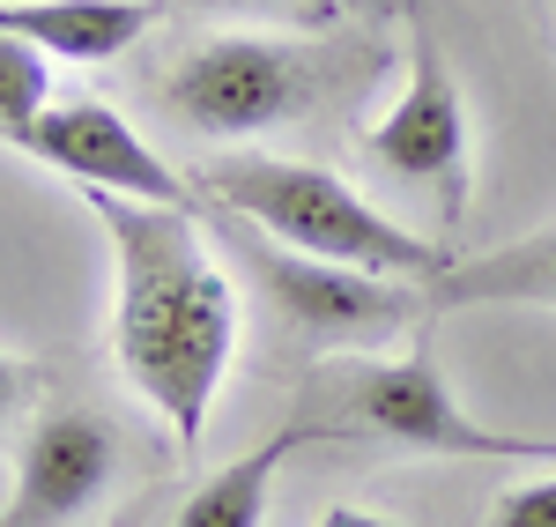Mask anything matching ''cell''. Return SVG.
<instances>
[{
	"mask_svg": "<svg viewBox=\"0 0 556 527\" xmlns=\"http://www.w3.org/2000/svg\"><path fill=\"white\" fill-rule=\"evenodd\" d=\"M30 394V372H23V364H15V356L0 350V424H8V416H15V401Z\"/></svg>",
	"mask_w": 556,
	"mask_h": 527,
	"instance_id": "cell-15",
	"label": "cell"
},
{
	"mask_svg": "<svg viewBox=\"0 0 556 527\" xmlns=\"http://www.w3.org/2000/svg\"><path fill=\"white\" fill-rule=\"evenodd\" d=\"M8 149L38 156L52 172H67V186H97V193H119V201H149V209H193V186L134 134L127 112L75 97V104H45L30 127L8 134Z\"/></svg>",
	"mask_w": 556,
	"mask_h": 527,
	"instance_id": "cell-5",
	"label": "cell"
},
{
	"mask_svg": "<svg viewBox=\"0 0 556 527\" xmlns=\"http://www.w3.org/2000/svg\"><path fill=\"white\" fill-rule=\"evenodd\" d=\"M253 275H260V290L290 312L304 335H319V342L379 335L393 319H408L416 298H424V283H393V275H364V267L304 261V253H275V246H253Z\"/></svg>",
	"mask_w": 556,
	"mask_h": 527,
	"instance_id": "cell-8",
	"label": "cell"
},
{
	"mask_svg": "<svg viewBox=\"0 0 556 527\" xmlns=\"http://www.w3.org/2000/svg\"><path fill=\"white\" fill-rule=\"evenodd\" d=\"M156 0H0V38L38 45L45 60H119L156 30Z\"/></svg>",
	"mask_w": 556,
	"mask_h": 527,
	"instance_id": "cell-9",
	"label": "cell"
},
{
	"mask_svg": "<svg viewBox=\"0 0 556 527\" xmlns=\"http://www.w3.org/2000/svg\"><path fill=\"white\" fill-rule=\"evenodd\" d=\"M193 8H275V15H298V23H327L334 0H193Z\"/></svg>",
	"mask_w": 556,
	"mask_h": 527,
	"instance_id": "cell-14",
	"label": "cell"
},
{
	"mask_svg": "<svg viewBox=\"0 0 556 527\" xmlns=\"http://www.w3.org/2000/svg\"><path fill=\"white\" fill-rule=\"evenodd\" d=\"M75 193L104 223L112 267H119L112 356H119L127 387L193 453L208 431L215 394H223L230 350H238V290L208 261L193 209H149V201H119V193H97V186H75Z\"/></svg>",
	"mask_w": 556,
	"mask_h": 527,
	"instance_id": "cell-1",
	"label": "cell"
},
{
	"mask_svg": "<svg viewBox=\"0 0 556 527\" xmlns=\"http://www.w3.org/2000/svg\"><path fill=\"white\" fill-rule=\"evenodd\" d=\"M52 97V60L23 38H0V141L15 127H30Z\"/></svg>",
	"mask_w": 556,
	"mask_h": 527,
	"instance_id": "cell-12",
	"label": "cell"
},
{
	"mask_svg": "<svg viewBox=\"0 0 556 527\" xmlns=\"http://www.w3.org/2000/svg\"><path fill=\"white\" fill-rule=\"evenodd\" d=\"M319 97V52L290 38H208L193 45L164 83V104L201 141H253V134L298 120Z\"/></svg>",
	"mask_w": 556,
	"mask_h": 527,
	"instance_id": "cell-3",
	"label": "cell"
},
{
	"mask_svg": "<svg viewBox=\"0 0 556 527\" xmlns=\"http://www.w3.org/2000/svg\"><path fill=\"white\" fill-rule=\"evenodd\" d=\"M349 387V431L386 446H416V453H468V461H497L505 431H482L468 409L453 401L438 356H393V364H356Z\"/></svg>",
	"mask_w": 556,
	"mask_h": 527,
	"instance_id": "cell-6",
	"label": "cell"
},
{
	"mask_svg": "<svg viewBox=\"0 0 556 527\" xmlns=\"http://www.w3.org/2000/svg\"><path fill=\"white\" fill-rule=\"evenodd\" d=\"M364 156L401 186H430L445 216L468 209V97L424 15H408V89L371 120Z\"/></svg>",
	"mask_w": 556,
	"mask_h": 527,
	"instance_id": "cell-4",
	"label": "cell"
},
{
	"mask_svg": "<svg viewBox=\"0 0 556 527\" xmlns=\"http://www.w3.org/2000/svg\"><path fill=\"white\" fill-rule=\"evenodd\" d=\"M497 461H542V468H556V439H513L505 431V453Z\"/></svg>",
	"mask_w": 556,
	"mask_h": 527,
	"instance_id": "cell-16",
	"label": "cell"
},
{
	"mask_svg": "<svg viewBox=\"0 0 556 527\" xmlns=\"http://www.w3.org/2000/svg\"><path fill=\"white\" fill-rule=\"evenodd\" d=\"M319 527H401V520H386V513H371V505H334Z\"/></svg>",
	"mask_w": 556,
	"mask_h": 527,
	"instance_id": "cell-17",
	"label": "cell"
},
{
	"mask_svg": "<svg viewBox=\"0 0 556 527\" xmlns=\"http://www.w3.org/2000/svg\"><path fill=\"white\" fill-rule=\"evenodd\" d=\"M430 305L468 312V305H534L556 312V223L534 230V238H513V246H490V253H453L424 283Z\"/></svg>",
	"mask_w": 556,
	"mask_h": 527,
	"instance_id": "cell-11",
	"label": "cell"
},
{
	"mask_svg": "<svg viewBox=\"0 0 556 527\" xmlns=\"http://www.w3.org/2000/svg\"><path fill=\"white\" fill-rule=\"evenodd\" d=\"M208 201L230 223H245L267 246L304 253V261L364 267V275H393V283H430L453 261L445 246L379 216L349 178H334L327 164H298V156H223L208 172Z\"/></svg>",
	"mask_w": 556,
	"mask_h": 527,
	"instance_id": "cell-2",
	"label": "cell"
},
{
	"mask_svg": "<svg viewBox=\"0 0 556 527\" xmlns=\"http://www.w3.org/2000/svg\"><path fill=\"white\" fill-rule=\"evenodd\" d=\"M119 476V439L104 416L89 409H52L30 424V439L15 453V484L0 505V527H67L112 490Z\"/></svg>",
	"mask_w": 556,
	"mask_h": 527,
	"instance_id": "cell-7",
	"label": "cell"
},
{
	"mask_svg": "<svg viewBox=\"0 0 556 527\" xmlns=\"http://www.w3.org/2000/svg\"><path fill=\"white\" fill-rule=\"evenodd\" d=\"M342 439H356L342 416H334V424H282V431L260 439L253 453L223 461L208 484L178 505L172 527H260L267 520V498H275V476H282L298 453H312V446H342Z\"/></svg>",
	"mask_w": 556,
	"mask_h": 527,
	"instance_id": "cell-10",
	"label": "cell"
},
{
	"mask_svg": "<svg viewBox=\"0 0 556 527\" xmlns=\"http://www.w3.org/2000/svg\"><path fill=\"white\" fill-rule=\"evenodd\" d=\"M490 527H556V476L513 484L497 505H490Z\"/></svg>",
	"mask_w": 556,
	"mask_h": 527,
	"instance_id": "cell-13",
	"label": "cell"
}]
</instances>
